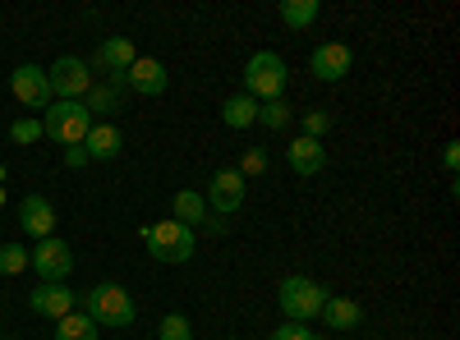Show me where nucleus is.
I'll use <instances>...</instances> for the list:
<instances>
[{
  "label": "nucleus",
  "mask_w": 460,
  "mask_h": 340,
  "mask_svg": "<svg viewBox=\"0 0 460 340\" xmlns=\"http://www.w3.org/2000/svg\"><path fill=\"white\" fill-rule=\"evenodd\" d=\"M0 207H5V188H0Z\"/></svg>",
  "instance_id": "2f4dec72"
},
{
  "label": "nucleus",
  "mask_w": 460,
  "mask_h": 340,
  "mask_svg": "<svg viewBox=\"0 0 460 340\" xmlns=\"http://www.w3.org/2000/svg\"><path fill=\"white\" fill-rule=\"evenodd\" d=\"M84 313H88L97 327H115V331H129V327L138 322V309H134L129 290H125V285H111V281H102V285H93V290L84 294Z\"/></svg>",
  "instance_id": "f257e3e1"
},
{
  "label": "nucleus",
  "mask_w": 460,
  "mask_h": 340,
  "mask_svg": "<svg viewBox=\"0 0 460 340\" xmlns=\"http://www.w3.org/2000/svg\"><path fill=\"white\" fill-rule=\"evenodd\" d=\"M277 304H281L286 322H314L323 313V304H327V290L318 281H309V276H286L277 285Z\"/></svg>",
  "instance_id": "39448f33"
},
{
  "label": "nucleus",
  "mask_w": 460,
  "mask_h": 340,
  "mask_svg": "<svg viewBox=\"0 0 460 340\" xmlns=\"http://www.w3.org/2000/svg\"><path fill=\"white\" fill-rule=\"evenodd\" d=\"M10 88H14V97H19L28 110H47V106H51L47 69H37V65H19V69L10 74Z\"/></svg>",
  "instance_id": "1a4fd4ad"
},
{
  "label": "nucleus",
  "mask_w": 460,
  "mask_h": 340,
  "mask_svg": "<svg viewBox=\"0 0 460 340\" xmlns=\"http://www.w3.org/2000/svg\"><path fill=\"white\" fill-rule=\"evenodd\" d=\"M47 83H51V97H56V101H84L88 88H93V69H88V60H79V56H60V60L47 69Z\"/></svg>",
  "instance_id": "423d86ee"
},
{
  "label": "nucleus",
  "mask_w": 460,
  "mask_h": 340,
  "mask_svg": "<svg viewBox=\"0 0 460 340\" xmlns=\"http://www.w3.org/2000/svg\"><path fill=\"white\" fill-rule=\"evenodd\" d=\"M32 272L42 276V281H65L69 272H74V253H69V244L65 240H42L37 244V253H32Z\"/></svg>",
  "instance_id": "9d476101"
},
{
  "label": "nucleus",
  "mask_w": 460,
  "mask_h": 340,
  "mask_svg": "<svg viewBox=\"0 0 460 340\" xmlns=\"http://www.w3.org/2000/svg\"><path fill=\"white\" fill-rule=\"evenodd\" d=\"M65 166H74V170L88 166V153H84V147H65Z\"/></svg>",
  "instance_id": "7c9ffc66"
},
{
  "label": "nucleus",
  "mask_w": 460,
  "mask_h": 340,
  "mask_svg": "<svg viewBox=\"0 0 460 340\" xmlns=\"http://www.w3.org/2000/svg\"><path fill=\"white\" fill-rule=\"evenodd\" d=\"M286 161H290V170H295L299 179H314V175L327 170V147H323L318 138H295V143L286 147Z\"/></svg>",
  "instance_id": "ddd939ff"
},
{
  "label": "nucleus",
  "mask_w": 460,
  "mask_h": 340,
  "mask_svg": "<svg viewBox=\"0 0 460 340\" xmlns=\"http://www.w3.org/2000/svg\"><path fill=\"white\" fill-rule=\"evenodd\" d=\"M171 83V74L162 60H152V56H138L129 69H125V88H134L138 97H162Z\"/></svg>",
  "instance_id": "9b49d317"
},
{
  "label": "nucleus",
  "mask_w": 460,
  "mask_h": 340,
  "mask_svg": "<svg viewBox=\"0 0 460 340\" xmlns=\"http://www.w3.org/2000/svg\"><path fill=\"white\" fill-rule=\"evenodd\" d=\"M221 125H226V129H249V125H258V101H253L249 92L226 97V101H221Z\"/></svg>",
  "instance_id": "aec40b11"
},
{
  "label": "nucleus",
  "mask_w": 460,
  "mask_h": 340,
  "mask_svg": "<svg viewBox=\"0 0 460 340\" xmlns=\"http://www.w3.org/2000/svg\"><path fill=\"white\" fill-rule=\"evenodd\" d=\"M157 340H194V327H189L184 313H166L157 327Z\"/></svg>",
  "instance_id": "393cba45"
},
{
  "label": "nucleus",
  "mask_w": 460,
  "mask_h": 340,
  "mask_svg": "<svg viewBox=\"0 0 460 340\" xmlns=\"http://www.w3.org/2000/svg\"><path fill=\"white\" fill-rule=\"evenodd\" d=\"M28 262H32V253H28L23 244H0V276H19V272H28Z\"/></svg>",
  "instance_id": "b1692460"
},
{
  "label": "nucleus",
  "mask_w": 460,
  "mask_h": 340,
  "mask_svg": "<svg viewBox=\"0 0 460 340\" xmlns=\"http://www.w3.org/2000/svg\"><path fill=\"white\" fill-rule=\"evenodd\" d=\"M327 129H332V116H327V110H309V116H304V138H318V143H323Z\"/></svg>",
  "instance_id": "cd10ccee"
},
{
  "label": "nucleus",
  "mask_w": 460,
  "mask_h": 340,
  "mask_svg": "<svg viewBox=\"0 0 460 340\" xmlns=\"http://www.w3.org/2000/svg\"><path fill=\"white\" fill-rule=\"evenodd\" d=\"M84 106H88V116H93V120H97V116H111V110H120V106H125V79L93 83L88 97H84Z\"/></svg>",
  "instance_id": "a211bd4d"
},
{
  "label": "nucleus",
  "mask_w": 460,
  "mask_h": 340,
  "mask_svg": "<svg viewBox=\"0 0 460 340\" xmlns=\"http://www.w3.org/2000/svg\"><path fill=\"white\" fill-rule=\"evenodd\" d=\"M208 203H203V194H194V188H180V194H175V203H171V221H180V225H189V231H194V225H199V231H203V225H208Z\"/></svg>",
  "instance_id": "6ab92c4d"
},
{
  "label": "nucleus",
  "mask_w": 460,
  "mask_h": 340,
  "mask_svg": "<svg viewBox=\"0 0 460 340\" xmlns=\"http://www.w3.org/2000/svg\"><path fill=\"white\" fill-rule=\"evenodd\" d=\"M286 79H290V69L277 51H253L249 65H244V92L253 101H277L286 97Z\"/></svg>",
  "instance_id": "20e7f679"
},
{
  "label": "nucleus",
  "mask_w": 460,
  "mask_h": 340,
  "mask_svg": "<svg viewBox=\"0 0 460 340\" xmlns=\"http://www.w3.org/2000/svg\"><path fill=\"white\" fill-rule=\"evenodd\" d=\"M56 340H97V322L88 313H69L56 322Z\"/></svg>",
  "instance_id": "4be33fe9"
},
{
  "label": "nucleus",
  "mask_w": 460,
  "mask_h": 340,
  "mask_svg": "<svg viewBox=\"0 0 460 340\" xmlns=\"http://www.w3.org/2000/svg\"><path fill=\"white\" fill-rule=\"evenodd\" d=\"M244 179H253V175H262L267 170V153H262V147H249V153L240 157V166H235Z\"/></svg>",
  "instance_id": "bb28decb"
},
{
  "label": "nucleus",
  "mask_w": 460,
  "mask_h": 340,
  "mask_svg": "<svg viewBox=\"0 0 460 340\" xmlns=\"http://www.w3.org/2000/svg\"><path fill=\"white\" fill-rule=\"evenodd\" d=\"M258 125H262V129H286V125H290V106H286V97H277V101H258Z\"/></svg>",
  "instance_id": "5701e85b"
},
{
  "label": "nucleus",
  "mask_w": 460,
  "mask_h": 340,
  "mask_svg": "<svg viewBox=\"0 0 460 340\" xmlns=\"http://www.w3.org/2000/svg\"><path fill=\"white\" fill-rule=\"evenodd\" d=\"M5 340H14V336H5Z\"/></svg>",
  "instance_id": "473e14b6"
},
{
  "label": "nucleus",
  "mask_w": 460,
  "mask_h": 340,
  "mask_svg": "<svg viewBox=\"0 0 460 340\" xmlns=\"http://www.w3.org/2000/svg\"><path fill=\"white\" fill-rule=\"evenodd\" d=\"M37 138H42V120H14V125H10V143L32 147Z\"/></svg>",
  "instance_id": "a878e982"
},
{
  "label": "nucleus",
  "mask_w": 460,
  "mask_h": 340,
  "mask_svg": "<svg viewBox=\"0 0 460 340\" xmlns=\"http://www.w3.org/2000/svg\"><path fill=\"white\" fill-rule=\"evenodd\" d=\"M120 147H125V138H120V129L115 125H93L88 129V138H84V153H88V161H115L120 157Z\"/></svg>",
  "instance_id": "dca6fc26"
},
{
  "label": "nucleus",
  "mask_w": 460,
  "mask_h": 340,
  "mask_svg": "<svg viewBox=\"0 0 460 340\" xmlns=\"http://www.w3.org/2000/svg\"><path fill=\"white\" fill-rule=\"evenodd\" d=\"M332 331H355L359 322H364V309L355 304V299H345V294H327V304H323V313H318Z\"/></svg>",
  "instance_id": "f3484780"
},
{
  "label": "nucleus",
  "mask_w": 460,
  "mask_h": 340,
  "mask_svg": "<svg viewBox=\"0 0 460 340\" xmlns=\"http://www.w3.org/2000/svg\"><path fill=\"white\" fill-rule=\"evenodd\" d=\"M19 225H23L28 235H37V240H51L56 235V207H51V198L28 194L19 203Z\"/></svg>",
  "instance_id": "2eb2a0df"
},
{
  "label": "nucleus",
  "mask_w": 460,
  "mask_h": 340,
  "mask_svg": "<svg viewBox=\"0 0 460 340\" xmlns=\"http://www.w3.org/2000/svg\"><path fill=\"white\" fill-rule=\"evenodd\" d=\"M442 166H447V175H456V166H460V143H447V147H442Z\"/></svg>",
  "instance_id": "c756f323"
},
{
  "label": "nucleus",
  "mask_w": 460,
  "mask_h": 340,
  "mask_svg": "<svg viewBox=\"0 0 460 340\" xmlns=\"http://www.w3.org/2000/svg\"><path fill=\"white\" fill-rule=\"evenodd\" d=\"M28 304H32V313L37 318H69L74 313V290L65 285V281H42L32 294H28Z\"/></svg>",
  "instance_id": "f8f14e48"
},
{
  "label": "nucleus",
  "mask_w": 460,
  "mask_h": 340,
  "mask_svg": "<svg viewBox=\"0 0 460 340\" xmlns=\"http://www.w3.org/2000/svg\"><path fill=\"white\" fill-rule=\"evenodd\" d=\"M350 65H355V51L345 47V42H323V47H314V56H309L314 79H323V83H341L345 74H350Z\"/></svg>",
  "instance_id": "6e6552de"
},
{
  "label": "nucleus",
  "mask_w": 460,
  "mask_h": 340,
  "mask_svg": "<svg viewBox=\"0 0 460 340\" xmlns=\"http://www.w3.org/2000/svg\"><path fill=\"white\" fill-rule=\"evenodd\" d=\"M143 244H147V257L166 262V267H180V262L194 257V231L180 221H152L143 231Z\"/></svg>",
  "instance_id": "7ed1b4c3"
},
{
  "label": "nucleus",
  "mask_w": 460,
  "mask_h": 340,
  "mask_svg": "<svg viewBox=\"0 0 460 340\" xmlns=\"http://www.w3.org/2000/svg\"><path fill=\"white\" fill-rule=\"evenodd\" d=\"M244 194H249V179L230 166V170H217L212 175V188H208V198L203 203H212L208 212H221V216H235L240 207H244Z\"/></svg>",
  "instance_id": "0eeeda50"
},
{
  "label": "nucleus",
  "mask_w": 460,
  "mask_h": 340,
  "mask_svg": "<svg viewBox=\"0 0 460 340\" xmlns=\"http://www.w3.org/2000/svg\"><path fill=\"white\" fill-rule=\"evenodd\" d=\"M272 340H318V336L309 331V322H281L272 331Z\"/></svg>",
  "instance_id": "c85d7f7f"
},
{
  "label": "nucleus",
  "mask_w": 460,
  "mask_h": 340,
  "mask_svg": "<svg viewBox=\"0 0 460 340\" xmlns=\"http://www.w3.org/2000/svg\"><path fill=\"white\" fill-rule=\"evenodd\" d=\"M93 125L97 120L88 116L84 101H51L47 116H42V134L51 143H60V147H84V138H88Z\"/></svg>",
  "instance_id": "f03ea898"
},
{
  "label": "nucleus",
  "mask_w": 460,
  "mask_h": 340,
  "mask_svg": "<svg viewBox=\"0 0 460 340\" xmlns=\"http://www.w3.org/2000/svg\"><path fill=\"white\" fill-rule=\"evenodd\" d=\"M277 14H281L286 28H314L318 14H323V5H318V0H281Z\"/></svg>",
  "instance_id": "412c9836"
},
{
  "label": "nucleus",
  "mask_w": 460,
  "mask_h": 340,
  "mask_svg": "<svg viewBox=\"0 0 460 340\" xmlns=\"http://www.w3.org/2000/svg\"><path fill=\"white\" fill-rule=\"evenodd\" d=\"M134 60H138V51H134L129 37H106V42L97 47V56H93V69L111 74V79H125V69H129Z\"/></svg>",
  "instance_id": "4468645a"
}]
</instances>
